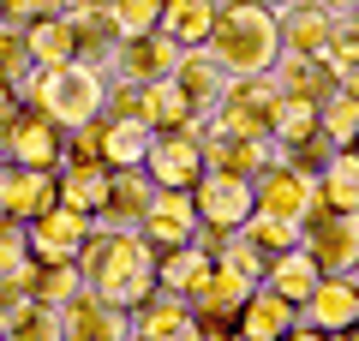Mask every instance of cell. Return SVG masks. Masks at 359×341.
<instances>
[{
  "label": "cell",
  "mask_w": 359,
  "mask_h": 341,
  "mask_svg": "<svg viewBox=\"0 0 359 341\" xmlns=\"http://www.w3.org/2000/svg\"><path fill=\"white\" fill-rule=\"evenodd\" d=\"M156 264H162V252L144 240L138 227H102V222H96L90 246L78 252L84 288L102 293L120 312H138L144 300H156Z\"/></svg>",
  "instance_id": "cell-1"
},
{
  "label": "cell",
  "mask_w": 359,
  "mask_h": 341,
  "mask_svg": "<svg viewBox=\"0 0 359 341\" xmlns=\"http://www.w3.org/2000/svg\"><path fill=\"white\" fill-rule=\"evenodd\" d=\"M216 54V66L228 78H264L282 60V18L264 0H222L216 6V30L204 42Z\"/></svg>",
  "instance_id": "cell-2"
},
{
  "label": "cell",
  "mask_w": 359,
  "mask_h": 341,
  "mask_svg": "<svg viewBox=\"0 0 359 341\" xmlns=\"http://www.w3.org/2000/svg\"><path fill=\"white\" fill-rule=\"evenodd\" d=\"M108 66H90V60H66V66H36L25 84V108L48 114L60 132L84 126V120H96V114L108 108Z\"/></svg>",
  "instance_id": "cell-3"
},
{
  "label": "cell",
  "mask_w": 359,
  "mask_h": 341,
  "mask_svg": "<svg viewBox=\"0 0 359 341\" xmlns=\"http://www.w3.org/2000/svg\"><path fill=\"white\" fill-rule=\"evenodd\" d=\"M299 246L318 258L323 276H359V210H318L299 222Z\"/></svg>",
  "instance_id": "cell-4"
},
{
  "label": "cell",
  "mask_w": 359,
  "mask_h": 341,
  "mask_svg": "<svg viewBox=\"0 0 359 341\" xmlns=\"http://www.w3.org/2000/svg\"><path fill=\"white\" fill-rule=\"evenodd\" d=\"M144 174H150L162 192H192L198 180H204V120H198V126L156 132L150 156H144Z\"/></svg>",
  "instance_id": "cell-5"
},
{
  "label": "cell",
  "mask_w": 359,
  "mask_h": 341,
  "mask_svg": "<svg viewBox=\"0 0 359 341\" xmlns=\"http://www.w3.org/2000/svg\"><path fill=\"white\" fill-rule=\"evenodd\" d=\"M276 102H282L276 72H264V78H228V96H222L216 114H204V120H216V126H228V132H245V138H269V126H276Z\"/></svg>",
  "instance_id": "cell-6"
},
{
  "label": "cell",
  "mask_w": 359,
  "mask_h": 341,
  "mask_svg": "<svg viewBox=\"0 0 359 341\" xmlns=\"http://www.w3.org/2000/svg\"><path fill=\"white\" fill-rule=\"evenodd\" d=\"M252 192H257V210H269V215H287V222H306V215L323 203L318 174L294 168L287 156H269V162H264V174L252 180Z\"/></svg>",
  "instance_id": "cell-7"
},
{
  "label": "cell",
  "mask_w": 359,
  "mask_h": 341,
  "mask_svg": "<svg viewBox=\"0 0 359 341\" xmlns=\"http://www.w3.org/2000/svg\"><path fill=\"white\" fill-rule=\"evenodd\" d=\"M192 203H198V222H204L210 234H240V227L252 222V210H257V192H252V180H240V174L204 168V180L192 186Z\"/></svg>",
  "instance_id": "cell-8"
},
{
  "label": "cell",
  "mask_w": 359,
  "mask_h": 341,
  "mask_svg": "<svg viewBox=\"0 0 359 341\" xmlns=\"http://www.w3.org/2000/svg\"><path fill=\"white\" fill-rule=\"evenodd\" d=\"M90 234H96V215L72 210V203H54L48 215L30 222V258H36V264H78V252L90 246Z\"/></svg>",
  "instance_id": "cell-9"
},
{
  "label": "cell",
  "mask_w": 359,
  "mask_h": 341,
  "mask_svg": "<svg viewBox=\"0 0 359 341\" xmlns=\"http://www.w3.org/2000/svg\"><path fill=\"white\" fill-rule=\"evenodd\" d=\"M138 234L156 246V252H174V246L198 240V234H204V222H198L192 192H162V186H156V198H150V210H144Z\"/></svg>",
  "instance_id": "cell-10"
},
{
  "label": "cell",
  "mask_w": 359,
  "mask_h": 341,
  "mask_svg": "<svg viewBox=\"0 0 359 341\" xmlns=\"http://www.w3.org/2000/svg\"><path fill=\"white\" fill-rule=\"evenodd\" d=\"M6 162L13 168H60L66 162V132L54 126L48 114L25 108L13 126H6Z\"/></svg>",
  "instance_id": "cell-11"
},
{
  "label": "cell",
  "mask_w": 359,
  "mask_h": 341,
  "mask_svg": "<svg viewBox=\"0 0 359 341\" xmlns=\"http://www.w3.org/2000/svg\"><path fill=\"white\" fill-rule=\"evenodd\" d=\"M60 323H66V341H132V312L108 305L102 293H90V288H78L60 305Z\"/></svg>",
  "instance_id": "cell-12"
},
{
  "label": "cell",
  "mask_w": 359,
  "mask_h": 341,
  "mask_svg": "<svg viewBox=\"0 0 359 341\" xmlns=\"http://www.w3.org/2000/svg\"><path fill=\"white\" fill-rule=\"evenodd\" d=\"M180 66V42H168L162 30H144V36H120L108 78H126V84H156Z\"/></svg>",
  "instance_id": "cell-13"
},
{
  "label": "cell",
  "mask_w": 359,
  "mask_h": 341,
  "mask_svg": "<svg viewBox=\"0 0 359 341\" xmlns=\"http://www.w3.org/2000/svg\"><path fill=\"white\" fill-rule=\"evenodd\" d=\"M269 156H276V144H269V138H245V132H228V126H216V120H204V168L257 180Z\"/></svg>",
  "instance_id": "cell-14"
},
{
  "label": "cell",
  "mask_w": 359,
  "mask_h": 341,
  "mask_svg": "<svg viewBox=\"0 0 359 341\" xmlns=\"http://www.w3.org/2000/svg\"><path fill=\"white\" fill-rule=\"evenodd\" d=\"M60 13H66V25H72L78 60H90V66H108V60H114L120 25H114V13H108V0H66Z\"/></svg>",
  "instance_id": "cell-15"
},
{
  "label": "cell",
  "mask_w": 359,
  "mask_h": 341,
  "mask_svg": "<svg viewBox=\"0 0 359 341\" xmlns=\"http://www.w3.org/2000/svg\"><path fill=\"white\" fill-rule=\"evenodd\" d=\"M299 317H306L311 329H323V335L353 329L359 323V276H323L318 288H311V300L299 305Z\"/></svg>",
  "instance_id": "cell-16"
},
{
  "label": "cell",
  "mask_w": 359,
  "mask_h": 341,
  "mask_svg": "<svg viewBox=\"0 0 359 341\" xmlns=\"http://www.w3.org/2000/svg\"><path fill=\"white\" fill-rule=\"evenodd\" d=\"M294 323H299V305L282 300L276 288H264V281H257V288L245 293L240 317H233V335H240V341H282Z\"/></svg>",
  "instance_id": "cell-17"
},
{
  "label": "cell",
  "mask_w": 359,
  "mask_h": 341,
  "mask_svg": "<svg viewBox=\"0 0 359 341\" xmlns=\"http://www.w3.org/2000/svg\"><path fill=\"white\" fill-rule=\"evenodd\" d=\"M252 288H257V281H245L240 269H228V264L216 258L210 281L192 293V317H198L204 329H216V335H222V323H233V317H240V305H245V293H252Z\"/></svg>",
  "instance_id": "cell-18"
},
{
  "label": "cell",
  "mask_w": 359,
  "mask_h": 341,
  "mask_svg": "<svg viewBox=\"0 0 359 341\" xmlns=\"http://www.w3.org/2000/svg\"><path fill=\"white\" fill-rule=\"evenodd\" d=\"M335 25H341V13H330L323 0H299V6H287V13H282V54H323V60H330Z\"/></svg>",
  "instance_id": "cell-19"
},
{
  "label": "cell",
  "mask_w": 359,
  "mask_h": 341,
  "mask_svg": "<svg viewBox=\"0 0 359 341\" xmlns=\"http://www.w3.org/2000/svg\"><path fill=\"white\" fill-rule=\"evenodd\" d=\"M210 269H216V252H210L204 240H186V246H174V252H162V264H156V293H174V300L192 305V293L210 281Z\"/></svg>",
  "instance_id": "cell-20"
},
{
  "label": "cell",
  "mask_w": 359,
  "mask_h": 341,
  "mask_svg": "<svg viewBox=\"0 0 359 341\" xmlns=\"http://www.w3.org/2000/svg\"><path fill=\"white\" fill-rule=\"evenodd\" d=\"M168 78L186 90V102H192L198 114H216V102L228 96V72L216 66V54H210V48H180V66Z\"/></svg>",
  "instance_id": "cell-21"
},
{
  "label": "cell",
  "mask_w": 359,
  "mask_h": 341,
  "mask_svg": "<svg viewBox=\"0 0 359 341\" xmlns=\"http://www.w3.org/2000/svg\"><path fill=\"white\" fill-rule=\"evenodd\" d=\"M60 203V168H13V186H6V215L13 222H36Z\"/></svg>",
  "instance_id": "cell-22"
},
{
  "label": "cell",
  "mask_w": 359,
  "mask_h": 341,
  "mask_svg": "<svg viewBox=\"0 0 359 341\" xmlns=\"http://www.w3.org/2000/svg\"><path fill=\"white\" fill-rule=\"evenodd\" d=\"M276 84H282L287 96L330 102L335 90H341V72H335V60H323V54H282V60H276Z\"/></svg>",
  "instance_id": "cell-23"
},
{
  "label": "cell",
  "mask_w": 359,
  "mask_h": 341,
  "mask_svg": "<svg viewBox=\"0 0 359 341\" xmlns=\"http://www.w3.org/2000/svg\"><path fill=\"white\" fill-rule=\"evenodd\" d=\"M108 192H114V168L108 162H72V156L60 162V203H72L84 215H102Z\"/></svg>",
  "instance_id": "cell-24"
},
{
  "label": "cell",
  "mask_w": 359,
  "mask_h": 341,
  "mask_svg": "<svg viewBox=\"0 0 359 341\" xmlns=\"http://www.w3.org/2000/svg\"><path fill=\"white\" fill-rule=\"evenodd\" d=\"M150 198H156V180L144 168H114V192H108V210L96 222L102 227H138L144 210H150Z\"/></svg>",
  "instance_id": "cell-25"
},
{
  "label": "cell",
  "mask_w": 359,
  "mask_h": 341,
  "mask_svg": "<svg viewBox=\"0 0 359 341\" xmlns=\"http://www.w3.org/2000/svg\"><path fill=\"white\" fill-rule=\"evenodd\" d=\"M318 114H323V102H311V96H287L282 90V102H276V126H269V144L276 150H306L311 138H318Z\"/></svg>",
  "instance_id": "cell-26"
},
{
  "label": "cell",
  "mask_w": 359,
  "mask_h": 341,
  "mask_svg": "<svg viewBox=\"0 0 359 341\" xmlns=\"http://www.w3.org/2000/svg\"><path fill=\"white\" fill-rule=\"evenodd\" d=\"M318 281H323V269H318V258H311L306 246H294V252H282V258H269V269H264V288H276L282 300H294V305H306Z\"/></svg>",
  "instance_id": "cell-27"
},
{
  "label": "cell",
  "mask_w": 359,
  "mask_h": 341,
  "mask_svg": "<svg viewBox=\"0 0 359 341\" xmlns=\"http://www.w3.org/2000/svg\"><path fill=\"white\" fill-rule=\"evenodd\" d=\"M216 6H222V0H168L162 36L180 42V48H204L210 30H216Z\"/></svg>",
  "instance_id": "cell-28"
},
{
  "label": "cell",
  "mask_w": 359,
  "mask_h": 341,
  "mask_svg": "<svg viewBox=\"0 0 359 341\" xmlns=\"http://www.w3.org/2000/svg\"><path fill=\"white\" fill-rule=\"evenodd\" d=\"M25 42H30V60H36V66H66V60H78V42H72L66 13L30 18V25H25Z\"/></svg>",
  "instance_id": "cell-29"
},
{
  "label": "cell",
  "mask_w": 359,
  "mask_h": 341,
  "mask_svg": "<svg viewBox=\"0 0 359 341\" xmlns=\"http://www.w3.org/2000/svg\"><path fill=\"white\" fill-rule=\"evenodd\" d=\"M318 192L330 210H359V150H335L318 168Z\"/></svg>",
  "instance_id": "cell-30"
},
{
  "label": "cell",
  "mask_w": 359,
  "mask_h": 341,
  "mask_svg": "<svg viewBox=\"0 0 359 341\" xmlns=\"http://www.w3.org/2000/svg\"><path fill=\"white\" fill-rule=\"evenodd\" d=\"M150 126H138V120H108L102 132V162L108 168H144V156H150Z\"/></svg>",
  "instance_id": "cell-31"
},
{
  "label": "cell",
  "mask_w": 359,
  "mask_h": 341,
  "mask_svg": "<svg viewBox=\"0 0 359 341\" xmlns=\"http://www.w3.org/2000/svg\"><path fill=\"white\" fill-rule=\"evenodd\" d=\"M204 114L186 102V90L174 78H156L150 84V132H174V126H198Z\"/></svg>",
  "instance_id": "cell-32"
},
{
  "label": "cell",
  "mask_w": 359,
  "mask_h": 341,
  "mask_svg": "<svg viewBox=\"0 0 359 341\" xmlns=\"http://www.w3.org/2000/svg\"><path fill=\"white\" fill-rule=\"evenodd\" d=\"M6 341H66L60 305H48V300H25V305H18V317L6 323Z\"/></svg>",
  "instance_id": "cell-33"
},
{
  "label": "cell",
  "mask_w": 359,
  "mask_h": 341,
  "mask_svg": "<svg viewBox=\"0 0 359 341\" xmlns=\"http://www.w3.org/2000/svg\"><path fill=\"white\" fill-rule=\"evenodd\" d=\"M25 288H30V300H48V305H66V300H72L78 288H84V269H78V264H30Z\"/></svg>",
  "instance_id": "cell-34"
},
{
  "label": "cell",
  "mask_w": 359,
  "mask_h": 341,
  "mask_svg": "<svg viewBox=\"0 0 359 341\" xmlns=\"http://www.w3.org/2000/svg\"><path fill=\"white\" fill-rule=\"evenodd\" d=\"M240 234H245V240H252L264 258H282V252H294V246H299V222L269 215V210H252V222H245Z\"/></svg>",
  "instance_id": "cell-35"
},
{
  "label": "cell",
  "mask_w": 359,
  "mask_h": 341,
  "mask_svg": "<svg viewBox=\"0 0 359 341\" xmlns=\"http://www.w3.org/2000/svg\"><path fill=\"white\" fill-rule=\"evenodd\" d=\"M318 132L335 144V150H353V138H359V96L335 90V96L323 102V114H318Z\"/></svg>",
  "instance_id": "cell-36"
},
{
  "label": "cell",
  "mask_w": 359,
  "mask_h": 341,
  "mask_svg": "<svg viewBox=\"0 0 359 341\" xmlns=\"http://www.w3.org/2000/svg\"><path fill=\"white\" fill-rule=\"evenodd\" d=\"M30 72H36V60H30L25 25H13V18H0V78H6V84H18V96H25Z\"/></svg>",
  "instance_id": "cell-37"
},
{
  "label": "cell",
  "mask_w": 359,
  "mask_h": 341,
  "mask_svg": "<svg viewBox=\"0 0 359 341\" xmlns=\"http://www.w3.org/2000/svg\"><path fill=\"white\" fill-rule=\"evenodd\" d=\"M108 13H114L120 36H144V30H162L168 0H108Z\"/></svg>",
  "instance_id": "cell-38"
},
{
  "label": "cell",
  "mask_w": 359,
  "mask_h": 341,
  "mask_svg": "<svg viewBox=\"0 0 359 341\" xmlns=\"http://www.w3.org/2000/svg\"><path fill=\"white\" fill-rule=\"evenodd\" d=\"M102 114H108V120H138V126H150V84H126V78H114Z\"/></svg>",
  "instance_id": "cell-39"
},
{
  "label": "cell",
  "mask_w": 359,
  "mask_h": 341,
  "mask_svg": "<svg viewBox=\"0 0 359 341\" xmlns=\"http://www.w3.org/2000/svg\"><path fill=\"white\" fill-rule=\"evenodd\" d=\"M216 258H222V264H228V269H240L245 281H264V269H269V258L257 252V246L245 240V234H222V246H216Z\"/></svg>",
  "instance_id": "cell-40"
},
{
  "label": "cell",
  "mask_w": 359,
  "mask_h": 341,
  "mask_svg": "<svg viewBox=\"0 0 359 341\" xmlns=\"http://www.w3.org/2000/svg\"><path fill=\"white\" fill-rule=\"evenodd\" d=\"M102 132H108V114L72 126V132H66V156H72V162H102Z\"/></svg>",
  "instance_id": "cell-41"
},
{
  "label": "cell",
  "mask_w": 359,
  "mask_h": 341,
  "mask_svg": "<svg viewBox=\"0 0 359 341\" xmlns=\"http://www.w3.org/2000/svg\"><path fill=\"white\" fill-rule=\"evenodd\" d=\"M330 60H335V72H353V66H359V18H347V13H341V25H335V42H330Z\"/></svg>",
  "instance_id": "cell-42"
},
{
  "label": "cell",
  "mask_w": 359,
  "mask_h": 341,
  "mask_svg": "<svg viewBox=\"0 0 359 341\" xmlns=\"http://www.w3.org/2000/svg\"><path fill=\"white\" fill-rule=\"evenodd\" d=\"M66 0H0V18H13V25H30V18H48L60 13Z\"/></svg>",
  "instance_id": "cell-43"
},
{
  "label": "cell",
  "mask_w": 359,
  "mask_h": 341,
  "mask_svg": "<svg viewBox=\"0 0 359 341\" xmlns=\"http://www.w3.org/2000/svg\"><path fill=\"white\" fill-rule=\"evenodd\" d=\"M18 114H25V96H18V84H6V78H0V132L13 126Z\"/></svg>",
  "instance_id": "cell-44"
},
{
  "label": "cell",
  "mask_w": 359,
  "mask_h": 341,
  "mask_svg": "<svg viewBox=\"0 0 359 341\" xmlns=\"http://www.w3.org/2000/svg\"><path fill=\"white\" fill-rule=\"evenodd\" d=\"M282 341H335V335H323V329H311V323H306V317H299V323H294V329H287V335H282Z\"/></svg>",
  "instance_id": "cell-45"
},
{
  "label": "cell",
  "mask_w": 359,
  "mask_h": 341,
  "mask_svg": "<svg viewBox=\"0 0 359 341\" xmlns=\"http://www.w3.org/2000/svg\"><path fill=\"white\" fill-rule=\"evenodd\" d=\"M6 186H13V162L0 156V215H6Z\"/></svg>",
  "instance_id": "cell-46"
},
{
  "label": "cell",
  "mask_w": 359,
  "mask_h": 341,
  "mask_svg": "<svg viewBox=\"0 0 359 341\" xmlns=\"http://www.w3.org/2000/svg\"><path fill=\"white\" fill-rule=\"evenodd\" d=\"M341 90H347V96H359V66H353V72H341Z\"/></svg>",
  "instance_id": "cell-47"
},
{
  "label": "cell",
  "mask_w": 359,
  "mask_h": 341,
  "mask_svg": "<svg viewBox=\"0 0 359 341\" xmlns=\"http://www.w3.org/2000/svg\"><path fill=\"white\" fill-rule=\"evenodd\" d=\"M264 6H269V13H276V18H282L287 6H299V0H264Z\"/></svg>",
  "instance_id": "cell-48"
},
{
  "label": "cell",
  "mask_w": 359,
  "mask_h": 341,
  "mask_svg": "<svg viewBox=\"0 0 359 341\" xmlns=\"http://www.w3.org/2000/svg\"><path fill=\"white\" fill-rule=\"evenodd\" d=\"M323 6H330V13H353L359 0H323Z\"/></svg>",
  "instance_id": "cell-49"
},
{
  "label": "cell",
  "mask_w": 359,
  "mask_h": 341,
  "mask_svg": "<svg viewBox=\"0 0 359 341\" xmlns=\"http://www.w3.org/2000/svg\"><path fill=\"white\" fill-rule=\"evenodd\" d=\"M335 341H359V323H353V329H341V335H335Z\"/></svg>",
  "instance_id": "cell-50"
},
{
  "label": "cell",
  "mask_w": 359,
  "mask_h": 341,
  "mask_svg": "<svg viewBox=\"0 0 359 341\" xmlns=\"http://www.w3.org/2000/svg\"><path fill=\"white\" fill-rule=\"evenodd\" d=\"M0 156H6V132H0Z\"/></svg>",
  "instance_id": "cell-51"
},
{
  "label": "cell",
  "mask_w": 359,
  "mask_h": 341,
  "mask_svg": "<svg viewBox=\"0 0 359 341\" xmlns=\"http://www.w3.org/2000/svg\"><path fill=\"white\" fill-rule=\"evenodd\" d=\"M347 18H359V6H353V13H347Z\"/></svg>",
  "instance_id": "cell-52"
},
{
  "label": "cell",
  "mask_w": 359,
  "mask_h": 341,
  "mask_svg": "<svg viewBox=\"0 0 359 341\" xmlns=\"http://www.w3.org/2000/svg\"><path fill=\"white\" fill-rule=\"evenodd\" d=\"M353 150H359V138H353Z\"/></svg>",
  "instance_id": "cell-53"
}]
</instances>
